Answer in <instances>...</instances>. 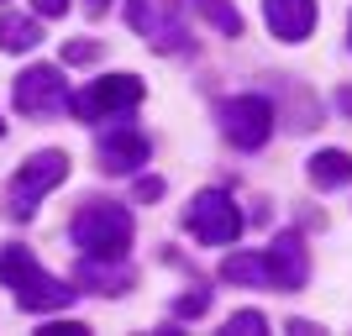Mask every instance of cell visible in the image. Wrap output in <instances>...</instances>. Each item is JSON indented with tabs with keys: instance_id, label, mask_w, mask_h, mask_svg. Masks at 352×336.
Segmentation results:
<instances>
[{
	"instance_id": "cb8c5ba5",
	"label": "cell",
	"mask_w": 352,
	"mask_h": 336,
	"mask_svg": "<svg viewBox=\"0 0 352 336\" xmlns=\"http://www.w3.org/2000/svg\"><path fill=\"white\" fill-rule=\"evenodd\" d=\"M105 5H111V0H85V11H89V16H105Z\"/></svg>"
},
{
	"instance_id": "e0dca14e",
	"label": "cell",
	"mask_w": 352,
	"mask_h": 336,
	"mask_svg": "<svg viewBox=\"0 0 352 336\" xmlns=\"http://www.w3.org/2000/svg\"><path fill=\"white\" fill-rule=\"evenodd\" d=\"M226 331H232V336H263V331H268V321L258 315V310H236L232 321H226Z\"/></svg>"
},
{
	"instance_id": "2e32d148",
	"label": "cell",
	"mask_w": 352,
	"mask_h": 336,
	"mask_svg": "<svg viewBox=\"0 0 352 336\" xmlns=\"http://www.w3.org/2000/svg\"><path fill=\"white\" fill-rule=\"evenodd\" d=\"M190 5L206 16L216 32H226V37H242V11H236L232 0H190Z\"/></svg>"
},
{
	"instance_id": "ac0fdd59",
	"label": "cell",
	"mask_w": 352,
	"mask_h": 336,
	"mask_svg": "<svg viewBox=\"0 0 352 336\" xmlns=\"http://www.w3.org/2000/svg\"><path fill=\"white\" fill-rule=\"evenodd\" d=\"M206 305H210V294H206V289L179 294V300H174V315H179V321H195V315H206Z\"/></svg>"
},
{
	"instance_id": "5b68a950",
	"label": "cell",
	"mask_w": 352,
	"mask_h": 336,
	"mask_svg": "<svg viewBox=\"0 0 352 336\" xmlns=\"http://www.w3.org/2000/svg\"><path fill=\"white\" fill-rule=\"evenodd\" d=\"M126 21H132V32L147 47H158V53H190L195 47L174 0H126Z\"/></svg>"
},
{
	"instance_id": "8fae6325",
	"label": "cell",
	"mask_w": 352,
	"mask_h": 336,
	"mask_svg": "<svg viewBox=\"0 0 352 336\" xmlns=\"http://www.w3.org/2000/svg\"><path fill=\"white\" fill-rule=\"evenodd\" d=\"M263 16H268V32L279 43H305L316 32V0H263Z\"/></svg>"
},
{
	"instance_id": "9c48e42d",
	"label": "cell",
	"mask_w": 352,
	"mask_h": 336,
	"mask_svg": "<svg viewBox=\"0 0 352 336\" xmlns=\"http://www.w3.org/2000/svg\"><path fill=\"white\" fill-rule=\"evenodd\" d=\"M263 263H268V284H274V289H305L310 252H305V242H300L294 232H279L274 242H268Z\"/></svg>"
},
{
	"instance_id": "603a6c76",
	"label": "cell",
	"mask_w": 352,
	"mask_h": 336,
	"mask_svg": "<svg viewBox=\"0 0 352 336\" xmlns=\"http://www.w3.org/2000/svg\"><path fill=\"white\" fill-rule=\"evenodd\" d=\"M337 105H342V116H352V85H347V89H337Z\"/></svg>"
},
{
	"instance_id": "3957f363",
	"label": "cell",
	"mask_w": 352,
	"mask_h": 336,
	"mask_svg": "<svg viewBox=\"0 0 352 336\" xmlns=\"http://www.w3.org/2000/svg\"><path fill=\"white\" fill-rule=\"evenodd\" d=\"M63 179H69V153L47 147V153H37V158H27L11 174V184H6V216L27 221L32 210H37V200H43L47 190H58Z\"/></svg>"
},
{
	"instance_id": "5bb4252c",
	"label": "cell",
	"mask_w": 352,
	"mask_h": 336,
	"mask_svg": "<svg viewBox=\"0 0 352 336\" xmlns=\"http://www.w3.org/2000/svg\"><path fill=\"white\" fill-rule=\"evenodd\" d=\"M43 43L37 16H0V53H32Z\"/></svg>"
},
{
	"instance_id": "7402d4cb",
	"label": "cell",
	"mask_w": 352,
	"mask_h": 336,
	"mask_svg": "<svg viewBox=\"0 0 352 336\" xmlns=\"http://www.w3.org/2000/svg\"><path fill=\"white\" fill-rule=\"evenodd\" d=\"M163 194V179H137V200H158Z\"/></svg>"
},
{
	"instance_id": "ffe728a7",
	"label": "cell",
	"mask_w": 352,
	"mask_h": 336,
	"mask_svg": "<svg viewBox=\"0 0 352 336\" xmlns=\"http://www.w3.org/2000/svg\"><path fill=\"white\" fill-rule=\"evenodd\" d=\"M32 11L53 21V16H63V11H69V0H32Z\"/></svg>"
},
{
	"instance_id": "30bf717a",
	"label": "cell",
	"mask_w": 352,
	"mask_h": 336,
	"mask_svg": "<svg viewBox=\"0 0 352 336\" xmlns=\"http://www.w3.org/2000/svg\"><path fill=\"white\" fill-rule=\"evenodd\" d=\"M95 153H100V168H105V174H132V168H142V163H147L153 147H147V137L137 132V126H116V132L100 137Z\"/></svg>"
},
{
	"instance_id": "4fadbf2b",
	"label": "cell",
	"mask_w": 352,
	"mask_h": 336,
	"mask_svg": "<svg viewBox=\"0 0 352 336\" xmlns=\"http://www.w3.org/2000/svg\"><path fill=\"white\" fill-rule=\"evenodd\" d=\"M79 284H89L95 294H126L132 289V268H121V258H105V268L95 258L79 263Z\"/></svg>"
},
{
	"instance_id": "d6986e66",
	"label": "cell",
	"mask_w": 352,
	"mask_h": 336,
	"mask_svg": "<svg viewBox=\"0 0 352 336\" xmlns=\"http://www.w3.org/2000/svg\"><path fill=\"white\" fill-rule=\"evenodd\" d=\"M37 336H89V326L85 321H53V326H43Z\"/></svg>"
},
{
	"instance_id": "9a60e30c",
	"label": "cell",
	"mask_w": 352,
	"mask_h": 336,
	"mask_svg": "<svg viewBox=\"0 0 352 336\" xmlns=\"http://www.w3.org/2000/svg\"><path fill=\"white\" fill-rule=\"evenodd\" d=\"M221 278H226V284H268V263L252 258V252H232V258L221 263Z\"/></svg>"
},
{
	"instance_id": "8992f818",
	"label": "cell",
	"mask_w": 352,
	"mask_h": 336,
	"mask_svg": "<svg viewBox=\"0 0 352 336\" xmlns=\"http://www.w3.org/2000/svg\"><path fill=\"white\" fill-rule=\"evenodd\" d=\"M142 105V79L137 74H105L85 95H69V111L79 121H100V116H121V111H132Z\"/></svg>"
},
{
	"instance_id": "6da1fadb",
	"label": "cell",
	"mask_w": 352,
	"mask_h": 336,
	"mask_svg": "<svg viewBox=\"0 0 352 336\" xmlns=\"http://www.w3.org/2000/svg\"><path fill=\"white\" fill-rule=\"evenodd\" d=\"M0 284L16 294V305L21 310H37V315H47V310H69L74 305V294L63 278H53L32 252L21 247H0Z\"/></svg>"
},
{
	"instance_id": "7a4b0ae2",
	"label": "cell",
	"mask_w": 352,
	"mask_h": 336,
	"mask_svg": "<svg viewBox=\"0 0 352 336\" xmlns=\"http://www.w3.org/2000/svg\"><path fill=\"white\" fill-rule=\"evenodd\" d=\"M69 236H74V247L85 252V258H95V263H105V258H126V247H132V216H126V205L89 200L85 210L74 216Z\"/></svg>"
},
{
	"instance_id": "ba28073f",
	"label": "cell",
	"mask_w": 352,
	"mask_h": 336,
	"mask_svg": "<svg viewBox=\"0 0 352 336\" xmlns=\"http://www.w3.org/2000/svg\"><path fill=\"white\" fill-rule=\"evenodd\" d=\"M69 105V79L53 63H32L21 79H16V111L21 116H58Z\"/></svg>"
},
{
	"instance_id": "44dd1931",
	"label": "cell",
	"mask_w": 352,
	"mask_h": 336,
	"mask_svg": "<svg viewBox=\"0 0 352 336\" xmlns=\"http://www.w3.org/2000/svg\"><path fill=\"white\" fill-rule=\"evenodd\" d=\"M63 58H69V63H89V58H95V43H74V47H63Z\"/></svg>"
},
{
	"instance_id": "277c9868",
	"label": "cell",
	"mask_w": 352,
	"mask_h": 336,
	"mask_svg": "<svg viewBox=\"0 0 352 336\" xmlns=\"http://www.w3.org/2000/svg\"><path fill=\"white\" fill-rule=\"evenodd\" d=\"M184 226L206 247H232L242 236V210H236V200L226 190H200L190 200V210H184Z\"/></svg>"
},
{
	"instance_id": "7c38bea8",
	"label": "cell",
	"mask_w": 352,
	"mask_h": 336,
	"mask_svg": "<svg viewBox=\"0 0 352 336\" xmlns=\"http://www.w3.org/2000/svg\"><path fill=\"white\" fill-rule=\"evenodd\" d=\"M305 174H310L316 190H342V184H352V158L342 147H321V153L305 163Z\"/></svg>"
},
{
	"instance_id": "52a82bcc",
	"label": "cell",
	"mask_w": 352,
	"mask_h": 336,
	"mask_svg": "<svg viewBox=\"0 0 352 336\" xmlns=\"http://www.w3.org/2000/svg\"><path fill=\"white\" fill-rule=\"evenodd\" d=\"M221 132L232 137L236 147L258 153V147L274 137V105H268L263 95H236V100L221 105Z\"/></svg>"
},
{
	"instance_id": "d4e9b609",
	"label": "cell",
	"mask_w": 352,
	"mask_h": 336,
	"mask_svg": "<svg viewBox=\"0 0 352 336\" xmlns=\"http://www.w3.org/2000/svg\"><path fill=\"white\" fill-rule=\"evenodd\" d=\"M0 137H6V121H0Z\"/></svg>"
}]
</instances>
